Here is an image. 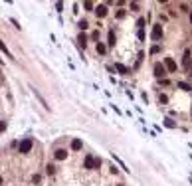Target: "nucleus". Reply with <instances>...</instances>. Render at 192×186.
I'll use <instances>...</instances> for the list:
<instances>
[{
  "mask_svg": "<svg viewBox=\"0 0 192 186\" xmlns=\"http://www.w3.org/2000/svg\"><path fill=\"white\" fill-rule=\"evenodd\" d=\"M154 75L160 79V77H164L166 75V67L162 65V63H154Z\"/></svg>",
  "mask_w": 192,
  "mask_h": 186,
  "instance_id": "20e7f679",
  "label": "nucleus"
},
{
  "mask_svg": "<svg viewBox=\"0 0 192 186\" xmlns=\"http://www.w3.org/2000/svg\"><path fill=\"white\" fill-rule=\"evenodd\" d=\"M77 42H79V46H87V38H85V34H79V38H77Z\"/></svg>",
  "mask_w": 192,
  "mask_h": 186,
  "instance_id": "9b49d317",
  "label": "nucleus"
},
{
  "mask_svg": "<svg viewBox=\"0 0 192 186\" xmlns=\"http://www.w3.org/2000/svg\"><path fill=\"white\" fill-rule=\"evenodd\" d=\"M164 67H166L170 73H174V71H176V61H174L172 57H164Z\"/></svg>",
  "mask_w": 192,
  "mask_h": 186,
  "instance_id": "7ed1b4c3",
  "label": "nucleus"
},
{
  "mask_svg": "<svg viewBox=\"0 0 192 186\" xmlns=\"http://www.w3.org/2000/svg\"><path fill=\"white\" fill-rule=\"evenodd\" d=\"M190 22H192V10H190Z\"/></svg>",
  "mask_w": 192,
  "mask_h": 186,
  "instance_id": "bb28decb",
  "label": "nucleus"
},
{
  "mask_svg": "<svg viewBox=\"0 0 192 186\" xmlns=\"http://www.w3.org/2000/svg\"><path fill=\"white\" fill-rule=\"evenodd\" d=\"M0 184H2V178H0Z\"/></svg>",
  "mask_w": 192,
  "mask_h": 186,
  "instance_id": "cd10ccee",
  "label": "nucleus"
},
{
  "mask_svg": "<svg viewBox=\"0 0 192 186\" xmlns=\"http://www.w3.org/2000/svg\"><path fill=\"white\" fill-rule=\"evenodd\" d=\"M77 26H79L81 30H87V28H89V24H87V20H81V22H79Z\"/></svg>",
  "mask_w": 192,
  "mask_h": 186,
  "instance_id": "2eb2a0df",
  "label": "nucleus"
},
{
  "mask_svg": "<svg viewBox=\"0 0 192 186\" xmlns=\"http://www.w3.org/2000/svg\"><path fill=\"white\" fill-rule=\"evenodd\" d=\"M81 146H83V142H81L79 139L72 140V150H81Z\"/></svg>",
  "mask_w": 192,
  "mask_h": 186,
  "instance_id": "6e6552de",
  "label": "nucleus"
},
{
  "mask_svg": "<svg viewBox=\"0 0 192 186\" xmlns=\"http://www.w3.org/2000/svg\"><path fill=\"white\" fill-rule=\"evenodd\" d=\"M137 26H139V30H143V26H145V18H139V20H137Z\"/></svg>",
  "mask_w": 192,
  "mask_h": 186,
  "instance_id": "a211bd4d",
  "label": "nucleus"
},
{
  "mask_svg": "<svg viewBox=\"0 0 192 186\" xmlns=\"http://www.w3.org/2000/svg\"><path fill=\"white\" fill-rule=\"evenodd\" d=\"M56 8H58V12H62V8H64V4H62V2H56Z\"/></svg>",
  "mask_w": 192,
  "mask_h": 186,
  "instance_id": "b1692460",
  "label": "nucleus"
},
{
  "mask_svg": "<svg viewBox=\"0 0 192 186\" xmlns=\"http://www.w3.org/2000/svg\"><path fill=\"white\" fill-rule=\"evenodd\" d=\"M117 18H125V10H119V12H117Z\"/></svg>",
  "mask_w": 192,
  "mask_h": 186,
  "instance_id": "393cba45",
  "label": "nucleus"
},
{
  "mask_svg": "<svg viewBox=\"0 0 192 186\" xmlns=\"http://www.w3.org/2000/svg\"><path fill=\"white\" fill-rule=\"evenodd\" d=\"M115 69L119 71V73H123V75H127V73H129V69H127L123 63H115Z\"/></svg>",
  "mask_w": 192,
  "mask_h": 186,
  "instance_id": "9d476101",
  "label": "nucleus"
},
{
  "mask_svg": "<svg viewBox=\"0 0 192 186\" xmlns=\"http://www.w3.org/2000/svg\"><path fill=\"white\" fill-rule=\"evenodd\" d=\"M0 49H2L4 53H8V49H6V46H4V42H2V40H0Z\"/></svg>",
  "mask_w": 192,
  "mask_h": 186,
  "instance_id": "5701e85b",
  "label": "nucleus"
},
{
  "mask_svg": "<svg viewBox=\"0 0 192 186\" xmlns=\"http://www.w3.org/2000/svg\"><path fill=\"white\" fill-rule=\"evenodd\" d=\"M105 51H107V46L99 42V44H97V53H105Z\"/></svg>",
  "mask_w": 192,
  "mask_h": 186,
  "instance_id": "f8f14e48",
  "label": "nucleus"
},
{
  "mask_svg": "<svg viewBox=\"0 0 192 186\" xmlns=\"http://www.w3.org/2000/svg\"><path fill=\"white\" fill-rule=\"evenodd\" d=\"M6 131V121H0V133Z\"/></svg>",
  "mask_w": 192,
  "mask_h": 186,
  "instance_id": "4be33fe9",
  "label": "nucleus"
},
{
  "mask_svg": "<svg viewBox=\"0 0 192 186\" xmlns=\"http://www.w3.org/2000/svg\"><path fill=\"white\" fill-rule=\"evenodd\" d=\"M182 63H184V67H188V65H190V49H186V51H184V57H182Z\"/></svg>",
  "mask_w": 192,
  "mask_h": 186,
  "instance_id": "1a4fd4ad",
  "label": "nucleus"
},
{
  "mask_svg": "<svg viewBox=\"0 0 192 186\" xmlns=\"http://www.w3.org/2000/svg\"><path fill=\"white\" fill-rule=\"evenodd\" d=\"M83 8H85V10H93V2H89V0L83 2Z\"/></svg>",
  "mask_w": 192,
  "mask_h": 186,
  "instance_id": "dca6fc26",
  "label": "nucleus"
},
{
  "mask_svg": "<svg viewBox=\"0 0 192 186\" xmlns=\"http://www.w3.org/2000/svg\"><path fill=\"white\" fill-rule=\"evenodd\" d=\"M164 125H166L168 129H174V123H172V119H164Z\"/></svg>",
  "mask_w": 192,
  "mask_h": 186,
  "instance_id": "f3484780",
  "label": "nucleus"
},
{
  "mask_svg": "<svg viewBox=\"0 0 192 186\" xmlns=\"http://www.w3.org/2000/svg\"><path fill=\"white\" fill-rule=\"evenodd\" d=\"M18 150L22 152V154H26V152H30L32 150V139H24L20 144H18Z\"/></svg>",
  "mask_w": 192,
  "mask_h": 186,
  "instance_id": "f257e3e1",
  "label": "nucleus"
},
{
  "mask_svg": "<svg viewBox=\"0 0 192 186\" xmlns=\"http://www.w3.org/2000/svg\"><path fill=\"white\" fill-rule=\"evenodd\" d=\"M85 168H89V170H91V168H95V158H93L91 154H87V156H85Z\"/></svg>",
  "mask_w": 192,
  "mask_h": 186,
  "instance_id": "423d86ee",
  "label": "nucleus"
},
{
  "mask_svg": "<svg viewBox=\"0 0 192 186\" xmlns=\"http://www.w3.org/2000/svg\"><path fill=\"white\" fill-rule=\"evenodd\" d=\"M158 51H160V47H158V46H153V47H151V53H158Z\"/></svg>",
  "mask_w": 192,
  "mask_h": 186,
  "instance_id": "aec40b11",
  "label": "nucleus"
},
{
  "mask_svg": "<svg viewBox=\"0 0 192 186\" xmlns=\"http://www.w3.org/2000/svg\"><path fill=\"white\" fill-rule=\"evenodd\" d=\"M109 46H115V32H109Z\"/></svg>",
  "mask_w": 192,
  "mask_h": 186,
  "instance_id": "4468645a",
  "label": "nucleus"
},
{
  "mask_svg": "<svg viewBox=\"0 0 192 186\" xmlns=\"http://www.w3.org/2000/svg\"><path fill=\"white\" fill-rule=\"evenodd\" d=\"M137 36H139V40H145V30H139Z\"/></svg>",
  "mask_w": 192,
  "mask_h": 186,
  "instance_id": "6ab92c4d",
  "label": "nucleus"
},
{
  "mask_svg": "<svg viewBox=\"0 0 192 186\" xmlns=\"http://www.w3.org/2000/svg\"><path fill=\"white\" fill-rule=\"evenodd\" d=\"M91 40H99V32H93V34H91Z\"/></svg>",
  "mask_w": 192,
  "mask_h": 186,
  "instance_id": "a878e982",
  "label": "nucleus"
},
{
  "mask_svg": "<svg viewBox=\"0 0 192 186\" xmlns=\"http://www.w3.org/2000/svg\"><path fill=\"white\" fill-rule=\"evenodd\" d=\"M178 89H184V91H190V85L184 83V81H178Z\"/></svg>",
  "mask_w": 192,
  "mask_h": 186,
  "instance_id": "ddd939ff",
  "label": "nucleus"
},
{
  "mask_svg": "<svg viewBox=\"0 0 192 186\" xmlns=\"http://www.w3.org/2000/svg\"><path fill=\"white\" fill-rule=\"evenodd\" d=\"M54 156H56V160H66V158H68V150H66V148H58V150L54 152Z\"/></svg>",
  "mask_w": 192,
  "mask_h": 186,
  "instance_id": "39448f33",
  "label": "nucleus"
},
{
  "mask_svg": "<svg viewBox=\"0 0 192 186\" xmlns=\"http://www.w3.org/2000/svg\"><path fill=\"white\" fill-rule=\"evenodd\" d=\"M158 101H160V103H166V101H168V97H166V95H160V97H158Z\"/></svg>",
  "mask_w": 192,
  "mask_h": 186,
  "instance_id": "412c9836",
  "label": "nucleus"
},
{
  "mask_svg": "<svg viewBox=\"0 0 192 186\" xmlns=\"http://www.w3.org/2000/svg\"><path fill=\"white\" fill-rule=\"evenodd\" d=\"M95 12H97V16H99V18H103V16H107V6H105V4H101V6H97V8H95Z\"/></svg>",
  "mask_w": 192,
  "mask_h": 186,
  "instance_id": "0eeeda50",
  "label": "nucleus"
},
{
  "mask_svg": "<svg viewBox=\"0 0 192 186\" xmlns=\"http://www.w3.org/2000/svg\"><path fill=\"white\" fill-rule=\"evenodd\" d=\"M151 38H153L154 42H158V40H162V26H160V24H156V26H153V32H151Z\"/></svg>",
  "mask_w": 192,
  "mask_h": 186,
  "instance_id": "f03ea898",
  "label": "nucleus"
}]
</instances>
